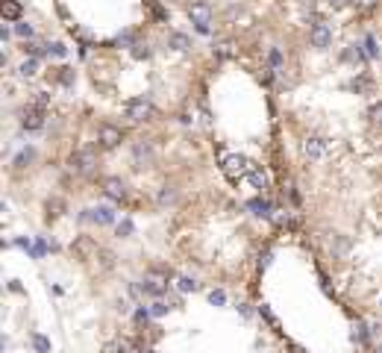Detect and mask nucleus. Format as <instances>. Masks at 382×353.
Returning <instances> with one entry per match:
<instances>
[{
    "label": "nucleus",
    "instance_id": "nucleus-1",
    "mask_svg": "<svg viewBox=\"0 0 382 353\" xmlns=\"http://www.w3.org/2000/svg\"><path fill=\"white\" fill-rule=\"evenodd\" d=\"M250 168H253V162L247 156H241V153H227V156L221 159V171H224L227 180H232V183H238L241 176H247Z\"/></svg>",
    "mask_w": 382,
    "mask_h": 353
},
{
    "label": "nucleus",
    "instance_id": "nucleus-2",
    "mask_svg": "<svg viewBox=\"0 0 382 353\" xmlns=\"http://www.w3.org/2000/svg\"><path fill=\"white\" fill-rule=\"evenodd\" d=\"M91 168H94V150H91V147H80V150L71 153V171L88 174Z\"/></svg>",
    "mask_w": 382,
    "mask_h": 353
},
{
    "label": "nucleus",
    "instance_id": "nucleus-3",
    "mask_svg": "<svg viewBox=\"0 0 382 353\" xmlns=\"http://www.w3.org/2000/svg\"><path fill=\"white\" fill-rule=\"evenodd\" d=\"M124 115L130 118V121H147V115H150V103L144 100V97H132V100H127L124 103Z\"/></svg>",
    "mask_w": 382,
    "mask_h": 353
},
{
    "label": "nucleus",
    "instance_id": "nucleus-4",
    "mask_svg": "<svg viewBox=\"0 0 382 353\" xmlns=\"http://www.w3.org/2000/svg\"><path fill=\"white\" fill-rule=\"evenodd\" d=\"M188 18L197 27H209V21H212V6L206 3V0H194L188 6Z\"/></svg>",
    "mask_w": 382,
    "mask_h": 353
},
{
    "label": "nucleus",
    "instance_id": "nucleus-5",
    "mask_svg": "<svg viewBox=\"0 0 382 353\" xmlns=\"http://www.w3.org/2000/svg\"><path fill=\"white\" fill-rule=\"evenodd\" d=\"M323 153H326V141H323L321 136H309V139L303 141V156H306V159L318 162V159H323Z\"/></svg>",
    "mask_w": 382,
    "mask_h": 353
},
{
    "label": "nucleus",
    "instance_id": "nucleus-6",
    "mask_svg": "<svg viewBox=\"0 0 382 353\" xmlns=\"http://www.w3.org/2000/svg\"><path fill=\"white\" fill-rule=\"evenodd\" d=\"M165 289H168V282H165V277H162V274H147V277H144L141 280V292L144 294H153V297H162V294H165Z\"/></svg>",
    "mask_w": 382,
    "mask_h": 353
},
{
    "label": "nucleus",
    "instance_id": "nucleus-7",
    "mask_svg": "<svg viewBox=\"0 0 382 353\" xmlns=\"http://www.w3.org/2000/svg\"><path fill=\"white\" fill-rule=\"evenodd\" d=\"M121 129L118 127H112V124H103L100 127V133H97V141H100V147H106V150H112V147H118L121 144Z\"/></svg>",
    "mask_w": 382,
    "mask_h": 353
},
{
    "label": "nucleus",
    "instance_id": "nucleus-8",
    "mask_svg": "<svg viewBox=\"0 0 382 353\" xmlns=\"http://www.w3.org/2000/svg\"><path fill=\"white\" fill-rule=\"evenodd\" d=\"M309 38H312L315 47H329L332 45V30H329L326 24H315V27L309 30Z\"/></svg>",
    "mask_w": 382,
    "mask_h": 353
},
{
    "label": "nucleus",
    "instance_id": "nucleus-9",
    "mask_svg": "<svg viewBox=\"0 0 382 353\" xmlns=\"http://www.w3.org/2000/svg\"><path fill=\"white\" fill-rule=\"evenodd\" d=\"M21 127H24V129H41V127H44V118H41V109H36V106H30V109H24V118H21Z\"/></svg>",
    "mask_w": 382,
    "mask_h": 353
},
{
    "label": "nucleus",
    "instance_id": "nucleus-10",
    "mask_svg": "<svg viewBox=\"0 0 382 353\" xmlns=\"http://www.w3.org/2000/svg\"><path fill=\"white\" fill-rule=\"evenodd\" d=\"M103 191H106L112 200H124V194H127V186L121 183L118 176H109L106 183H103Z\"/></svg>",
    "mask_w": 382,
    "mask_h": 353
},
{
    "label": "nucleus",
    "instance_id": "nucleus-11",
    "mask_svg": "<svg viewBox=\"0 0 382 353\" xmlns=\"http://www.w3.org/2000/svg\"><path fill=\"white\" fill-rule=\"evenodd\" d=\"M88 212H91L88 218L97 221V224H112L115 221V209H112V206H94V209H88Z\"/></svg>",
    "mask_w": 382,
    "mask_h": 353
},
{
    "label": "nucleus",
    "instance_id": "nucleus-12",
    "mask_svg": "<svg viewBox=\"0 0 382 353\" xmlns=\"http://www.w3.org/2000/svg\"><path fill=\"white\" fill-rule=\"evenodd\" d=\"M132 156H135V162H150V159H153V147H150V141H135Z\"/></svg>",
    "mask_w": 382,
    "mask_h": 353
},
{
    "label": "nucleus",
    "instance_id": "nucleus-13",
    "mask_svg": "<svg viewBox=\"0 0 382 353\" xmlns=\"http://www.w3.org/2000/svg\"><path fill=\"white\" fill-rule=\"evenodd\" d=\"M247 209H250L253 215H259V218H271V203L262 197H253L250 203H247Z\"/></svg>",
    "mask_w": 382,
    "mask_h": 353
},
{
    "label": "nucleus",
    "instance_id": "nucleus-14",
    "mask_svg": "<svg viewBox=\"0 0 382 353\" xmlns=\"http://www.w3.org/2000/svg\"><path fill=\"white\" fill-rule=\"evenodd\" d=\"M247 180H250V186H253V188H259V191H262V188H268V174H265L262 168H256V165L250 168Z\"/></svg>",
    "mask_w": 382,
    "mask_h": 353
},
{
    "label": "nucleus",
    "instance_id": "nucleus-15",
    "mask_svg": "<svg viewBox=\"0 0 382 353\" xmlns=\"http://www.w3.org/2000/svg\"><path fill=\"white\" fill-rule=\"evenodd\" d=\"M3 18L6 21H18L21 18V3L18 0H3Z\"/></svg>",
    "mask_w": 382,
    "mask_h": 353
},
{
    "label": "nucleus",
    "instance_id": "nucleus-16",
    "mask_svg": "<svg viewBox=\"0 0 382 353\" xmlns=\"http://www.w3.org/2000/svg\"><path fill=\"white\" fill-rule=\"evenodd\" d=\"M103 353H130V341H124V339L106 341V347H103Z\"/></svg>",
    "mask_w": 382,
    "mask_h": 353
},
{
    "label": "nucleus",
    "instance_id": "nucleus-17",
    "mask_svg": "<svg viewBox=\"0 0 382 353\" xmlns=\"http://www.w3.org/2000/svg\"><path fill=\"white\" fill-rule=\"evenodd\" d=\"M171 45H174V50H188L191 38L185 33H171Z\"/></svg>",
    "mask_w": 382,
    "mask_h": 353
},
{
    "label": "nucleus",
    "instance_id": "nucleus-18",
    "mask_svg": "<svg viewBox=\"0 0 382 353\" xmlns=\"http://www.w3.org/2000/svg\"><path fill=\"white\" fill-rule=\"evenodd\" d=\"M36 74H38V62L33 56L24 59V62H21V77H36Z\"/></svg>",
    "mask_w": 382,
    "mask_h": 353
},
{
    "label": "nucleus",
    "instance_id": "nucleus-19",
    "mask_svg": "<svg viewBox=\"0 0 382 353\" xmlns=\"http://www.w3.org/2000/svg\"><path fill=\"white\" fill-rule=\"evenodd\" d=\"M268 65H271V68H279V65H282V53H279V47H271V50H268Z\"/></svg>",
    "mask_w": 382,
    "mask_h": 353
},
{
    "label": "nucleus",
    "instance_id": "nucleus-20",
    "mask_svg": "<svg viewBox=\"0 0 382 353\" xmlns=\"http://www.w3.org/2000/svg\"><path fill=\"white\" fill-rule=\"evenodd\" d=\"M177 289H179V292H197V282L191 280V277H179Z\"/></svg>",
    "mask_w": 382,
    "mask_h": 353
},
{
    "label": "nucleus",
    "instance_id": "nucleus-21",
    "mask_svg": "<svg viewBox=\"0 0 382 353\" xmlns=\"http://www.w3.org/2000/svg\"><path fill=\"white\" fill-rule=\"evenodd\" d=\"M15 33L21 35V38H30V35H33V27H30L27 21H18L15 24Z\"/></svg>",
    "mask_w": 382,
    "mask_h": 353
},
{
    "label": "nucleus",
    "instance_id": "nucleus-22",
    "mask_svg": "<svg viewBox=\"0 0 382 353\" xmlns=\"http://www.w3.org/2000/svg\"><path fill=\"white\" fill-rule=\"evenodd\" d=\"M209 303H212V306H224V303H227V294L221 292V289H218V292H209Z\"/></svg>",
    "mask_w": 382,
    "mask_h": 353
},
{
    "label": "nucleus",
    "instance_id": "nucleus-23",
    "mask_svg": "<svg viewBox=\"0 0 382 353\" xmlns=\"http://www.w3.org/2000/svg\"><path fill=\"white\" fill-rule=\"evenodd\" d=\"M33 344H36L38 353H47V350H50V341L44 339V336H33Z\"/></svg>",
    "mask_w": 382,
    "mask_h": 353
},
{
    "label": "nucleus",
    "instance_id": "nucleus-24",
    "mask_svg": "<svg viewBox=\"0 0 382 353\" xmlns=\"http://www.w3.org/2000/svg\"><path fill=\"white\" fill-rule=\"evenodd\" d=\"M365 47H368V50H365V56H370V59H373V56H379V47H376V41H373L370 35L365 38Z\"/></svg>",
    "mask_w": 382,
    "mask_h": 353
},
{
    "label": "nucleus",
    "instance_id": "nucleus-25",
    "mask_svg": "<svg viewBox=\"0 0 382 353\" xmlns=\"http://www.w3.org/2000/svg\"><path fill=\"white\" fill-rule=\"evenodd\" d=\"M229 53H232V45H229V41H224V45L215 47V56H218V59H227Z\"/></svg>",
    "mask_w": 382,
    "mask_h": 353
},
{
    "label": "nucleus",
    "instance_id": "nucleus-26",
    "mask_svg": "<svg viewBox=\"0 0 382 353\" xmlns=\"http://www.w3.org/2000/svg\"><path fill=\"white\" fill-rule=\"evenodd\" d=\"M353 339H356L359 344H365V341H368V329H365V324H356V333H353Z\"/></svg>",
    "mask_w": 382,
    "mask_h": 353
},
{
    "label": "nucleus",
    "instance_id": "nucleus-27",
    "mask_svg": "<svg viewBox=\"0 0 382 353\" xmlns=\"http://www.w3.org/2000/svg\"><path fill=\"white\" fill-rule=\"evenodd\" d=\"M47 53H50V56H65L68 50H65V45H59V41H56V45H47Z\"/></svg>",
    "mask_w": 382,
    "mask_h": 353
},
{
    "label": "nucleus",
    "instance_id": "nucleus-28",
    "mask_svg": "<svg viewBox=\"0 0 382 353\" xmlns=\"http://www.w3.org/2000/svg\"><path fill=\"white\" fill-rule=\"evenodd\" d=\"M350 3H353L356 9H373V6H376V0H350Z\"/></svg>",
    "mask_w": 382,
    "mask_h": 353
},
{
    "label": "nucleus",
    "instance_id": "nucleus-29",
    "mask_svg": "<svg viewBox=\"0 0 382 353\" xmlns=\"http://www.w3.org/2000/svg\"><path fill=\"white\" fill-rule=\"evenodd\" d=\"M165 312H168V303H162V300L150 306V315H156V318H159V315H165Z\"/></svg>",
    "mask_w": 382,
    "mask_h": 353
},
{
    "label": "nucleus",
    "instance_id": "nucleus-30",
    "mask_svg": "<svg viewBox=\"0 0 382 353\" xmlns=\"http://www.w3.org/2000/svg\"><path fill=\"white\" fill-rule=\"evenodd\" d=\"M47 103H50V94H47V92H38V97H36V109H44Z\"/></svg>",
    "mask_w": 382,
    "mask_h": 353
},
{
    "label": "nucleus",
    "instance_id": "nucleus-31",
    "mask_svg": "<svg viewBox=\"0 0 382 353\" xmlns=\"http://www.w3.org/2000/svg\"><path fill=\"white\" fill-rule=\"evenodd\" d=\"M370 118H373V121H382V100L370 106Z\"/></svg>",
    "mask_w": 382,
    "mask_h": 353
},
{
    "label": "nucleus",
    "instance_id": "nucleus-32",
    "mask_svg": "<svg viewBox=\"0 0 382 353\" xmlns=\"http://www.w3.org/2000/svg\"><path fill=\"white\" fill-rule=\"evenodd\" d=\"M132 233V224L130 221H121L118 224V235H130Z\"/></svg>",
    "mask_w": 382,
    "mask_h": 353
},
{
    "label": "nucleus",
    "instance_id": "nucleus-33",
    "mask_svg": "<svg viewBox=\"0 0 382 353\" xmlns=\"http://www.w3.org/2000/svg\"><path fill=\"white\" fill-rule=\"evenodd\" d=\"M147 318H150L147 309H138V312H135V321H138V324H147Z\"/></svg>",
    "mask_w": 382,
    "mask_h": 353
},
{
    "label": "nucleus",
    "instance_id": "nucleus-34",
    "mask_svg": "<svg viewBox=\"0 0 382 353\" xmlns=\"http://www.w3.org/2000/svg\"><path fill=\"white\" fill-rule=\"evenodd\" d=\"M132 53H135V56H138V59H147V56H150V50H147V47H141V45L135 47Z\"/></svg>",
    "mask_w": 382,
    "mask_h": 353
},
{
    "label": "nucleus",
    "instance_id": "nucleus-35",
    "mask_svg": "<svg viewBox=\"0 0 382 353\" xmlns=\"http://www.w3.org/2000/svg\"><path fill=\"white\" fill-rule=\"evenodd\" d=\"M168 200H174V191H159V203H168Z\"/></svg>",
    "mask_w": 382,
    "mask_h": 353
},
{
    "label": "nucleus",
    "instance_id": "nucleus-36",
    "mask_svg": "<svg viewBox=\"0 0 382 353\" xmlns=\"http://www.w3.org/2000/svg\"><path fill=\"white\" fill-rule=\"evenodd\" d=\"M30 156H33V153H30V150H24L21 156H18V159H15V162H18V165H24V162H30Z\"/></svg>",
    "mask_w": 382,
    "mask_h": 353
},
{
    "label": "nucleus",
    "instance_id": "nucleus-37",
    "mask_svg": "<svg viewBox=\"0 0 382 353\" xmlns=\"http://www.w3.org/2000/svg\"><path fill=\"white\" fill-rule=\"evenodd\" d=\"M344 3H347V0H329V6H332V9H341Z\"/></svg>",
    "mask_w": 382,
    "mask_h": 353
},
{
    "label": "nucleus",
    "instance_id": "nucleus-38",
    "mask_svg": "<svg viewBox=\"0 0 382 353\" xmlns=\"http://www.w3.org/2000/svg\"><path fill=\"white\" fill-rule=\"evenodd\" d=\"M373 353H382V344H379V347H376V350H373Z\"/></svg>",
    "mask_w": 382,
    "mask_h": 353
},
{
    "label": "nucleus",
    "instance_id": "nucleus-39",
    "mask_svg": "<svg viewBox=\"0 0 382 353\" xmlns=\"http://www.w3.org/2000/svg\"><path fill=\"white\" fill-rule=\"evenodd\" d=\"M150 353H153V350H150Z\"/></svg>",
    "mask_w": 382,
    "mask_h": 353
}]
</instances>
